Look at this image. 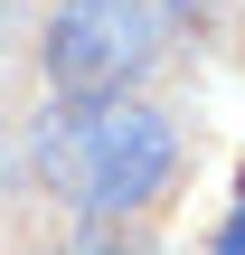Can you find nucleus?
Instances as JSON below:
<instances>
[{
  "label": "nucleus",
  "instance_id": "obj_1",
  "mask_svg": "<svg viewBox=\"0 0 245 255\" xmlns=\"http://www.w3.org/2000/svg\"><path fill=\"white\" fill-rule=\"evenodd\" d=\"M189 170V132L142 104V95H113V104H66L47 132H38V180L47 199H66L85 227H142Z\"/></svg>",
  "mask_w": 245,
  "mask_h": 255
},
{
  "label": "nucleus",
  "instance_id": "obj_3",
  "mask_svg": "<svg viewBox=\"0 0 245 255\" xmlns=\"http://www.w3.org/2000/svg\"><path fill=\"white\" fill-rule=\"evenodd\" d=\"M47 255H161V246H151L142 227H85L76 246H47Z\"/></svg>",
  "mask_w": 245,
  "mask_h": 255
},
{
  "label": "nucleus",
  "instance_id": "obj_5",
  "mask_svg": "<svg viewBox=\"0 0 245 255\" xmlns=\"http://www.w3.org/2000/svg\"><path fill=\"white\" fill-rule=\"evenodd\" d=\"M9 19H19V0H0V28H9Z\"/></svg>",
  "mask_w": 245,
  "mask_h": 255
},
{
  "label": "nucleus",
  "instance_id": "obj_2",
  "mask_svg": "<svg viewBox=\"0 0 245 255\" xmlns=\"http://www.w3.org/2000/svg\"><path fill=\"white\" fill-rule=\"evenodd\" d=\"M170 57V9L161 0H57L38 28V76L57 104H113L142 95Z\"/></svg>",
  "mask_w": 245,
  "mask_h": 255
},
{
  "label": "nucleus",
  "instance_id": "obj_4",
  "mask_svg": "<svg viewBox=\"0 0 245 255\" xmlns=\"http://www.w3.org/2000/svg\"><path fill=\"white\" fill-rule=\"evenodd\" d=\"M208 255H245V170H236V208H227V227L208 237Z\"/></svg>",
  "mask_w": 245,
  "mask_h": 255
}]
</instances>
